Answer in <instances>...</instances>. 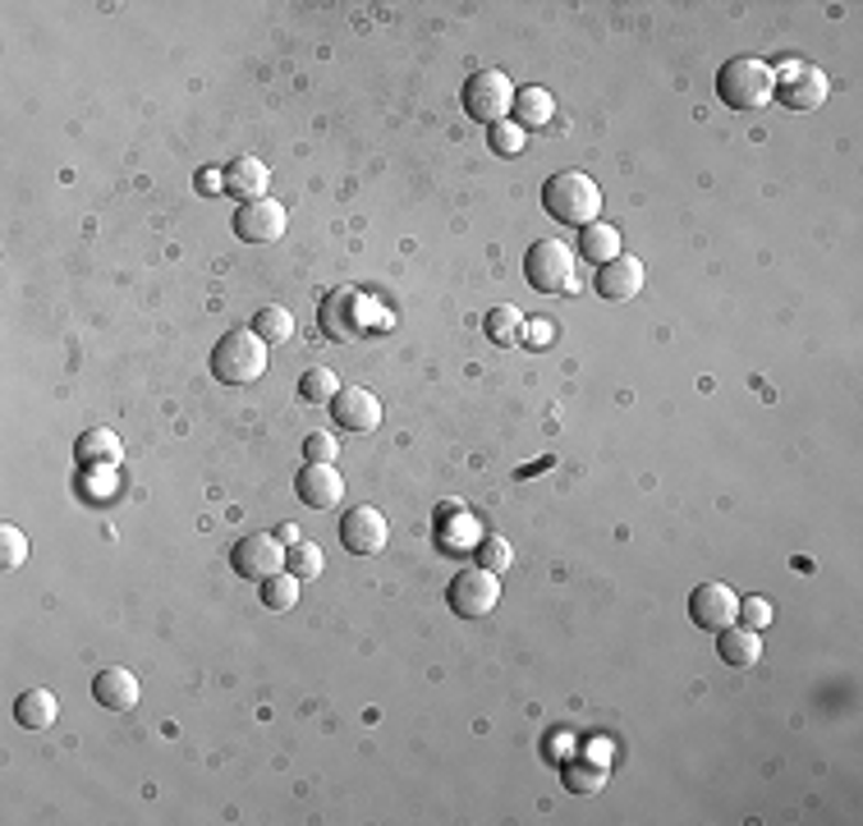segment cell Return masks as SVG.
Wrapping results in <instances>:
<instances>
[{"label": "cell", "instance_id": "cell-21", "mask_svg": "<svg viewBox=\"0 0 863 826\" xmlns=\"http://www.w3.org/2000/svg\"><path fill=\"white\" fill-rule=\"evenodd\" d=\"M74 454H78V464H120V437L116 432H106V427H88L78 441H74Z\"/></svg>", "mask_w": 863, "mask_h": 826}, {"label": "cell", "instance_id": "cell-3", "mask_svg": "<svg viewBox=\"0 0 863 826\" xmlns=\"http://www.w3.org/2000/svg\"><path fill=\"white\" fill-rule=\"evenodd\" d=\"M776 93V69L754 61V55H740V61H726L716 74V97L731 110H758L767 106Z\"/></svg>", "mask_w": 863, "mask_h": 826}, {"label": "cell", "instance_id": "cell-5", "mask_svg": "<svg viewBox=\"0 0 863 826\" xmlns=\"http://www.w3.org/2000/svg\"><path fill=\"white\" fill-rule=\"evenodd\" d=\"M464 116L478 120V125H500L515 110V83L500 74V69H478L468 83H464Z\"/></svg>", "mask_w": 863, "mask_h": 826}, {"label": "cell", "instance_id": "cell-19", "mask_svg": "<svg viewBox=\"0 0 863 826\" xmlns=\"http://www.w3.org/2000/svg\"><path fill=\"white\" fill-rule=\"evenodd\" d=\"M267 184H271V170H267L258 157H239V161H230V170H226V193L244 197V203H253V197H267Z\"/></svg>", "mask_w": 863, "mask_h": 826}, {"label": "cell", "instance_id": "cell-27", "mask_svg": "<svg viewBox=\"0 0 863 826\" xmlns=\"http://www.w3.org/2000/svg\"><path fill=\"white\" fill-rule=\"evenodd\" d=\"M253 331L267 340V345H281V340H290V335H294V318H290L285 308H258Z\"/></svg>", "mask_w": 863, "mask_h": 826}, {"label": "cell", "instance_id": "cell-11", "mask_svg": "<svg viewBox=\"0 0 863 826\" xmlns=\"http://www.w3.org/2000/svg\"><path fill=\"white\" fill-rule=\"evenodd\" d=\"M831 93V83L818 65H790L781 78H776V93L772 97H781L786 110H818Z\"/></svg>", "mask_w": 863, "mask_h": 826}, {"label": "cell", "instance_id": "cell-17", "mask_svg": "<svg viewBox=\"0 0 863 826\" xmlns=\"http://www.w3.org/2000/svg\"><path fill=\"white\" fill-rule=\"evenodd\" d=\"M93 698L106 707V711H129L138 707V675L125 671V666H110L93 679Z\"/></svg>", "mask_w": 863, "mask_h": 826}, {"label": "cell", "instance_id": "cell-36", "mask_svg": "<svg viewBox=\"0 0 863 826\" xmlns=\"http://www.w3.org/2000/svg\"><path fill=\"white\" fill-rule=\"evenodd\" d=\"M198 189H203V193L226 189V175H216V170H198Z\"/></svg>", "mask_w": 863, "mask_h": 826}, {"label": "cell", "instance_id": "cell-38", "mask_svg": "<svg viewBox=\"0 0 863 826\" xmlns=\"http://www.w3.org/2000/svg\"><path fill=\"white\" fill-rule=\"evenodd\" d=\"M589 758H593V762H602V766H606V739H593V749H589Z\"/></svg>", "mask_w": 863, "mask_h": 826}, {"label": "cell", "instance_id": "cell-10", "mask_svg": "<svg viewBox=\"0 0 863 826\" xmlns=\"http://www.w3.org/2000/svg\"><path fill=\"white\" fill-rule=\"evenodd\" d=\"M735 615H740V597L726 583H699L689 592V620L699 624V630L721 634L726 624H735Z\"/></svg>", "mask_w": 863, "mask_h": 826}, {"label": "cell", "instance_id": "cell-31", "mask_svg": "<svg viewBox=\"0 0 863 826\" xmlns=\"http://www.w3.org/2000/svg\"><path fill=\"white\" fill-rule=\"evenodd\" d=\"M478 537H483L478 519H473V515H455V524L441 533V543L445 547H478Z\"/></svg>", "mask_w": 863, "mask_h": 826}, {"label": "cell", "instance_id": "cell-37", "mask_svg": "<svg viewBox=\"0 0 863 826\" xmlns=\"http://www.w3.org/2000/svg\"><path fill=\"white\" fill-rule=\"evenodd\" d=\"M276 537H281L285 547H294V543H299V528H294V524H281V533H276Z\"/></svg>", "mask_w": 863, "mask_h": 826}, {"label": "cell", "instance_id": "cell-6", "mask_svg": "<svg viewBox=\"0 0 863 826\" xmlns=\"http://www.w3.org/2000/svg\"><path fill=\"white\" fill-rule=\"evenodd\" d=\"M445 597H451V611L460 620H483L500 602V579L492 575V569H483V565H468V569H460V575L451 579V592H445Z\"/></svg>", "mask_w": 863, "mask_h": 826}, {"label": "cell", "instance_id": "cell-20", "mask_svg": "<svg viewBox=\"0 0 863 826\" xmlns=\"http://www.w3.org/2000/svg\"><path fill=\"white\" fill-rule=\"evenodd\" d=\"M14 717H19L23 730H46V726H55V717H61V702H55L51 689H28L14 702Z\"/></svg>", "mask_w": 863, "mask_h": 826}, {"label": "cell", "instance_id": "cell-24", "mask_svg": "<svg viewBox=\"0 0 863 826\" xmlns=\"http://www.w3.org/2000/svg\"><path fill=\"white\" fill-rule=\"evenodd\" d=\"M473 560H478L483 569H492V575H506V569L515 565V551H510L506 537L483 533V537H478V547H473Z\"/></svg>", "mask_w": 863, "mask_h": 826}, {"label": "cell", "instance_id": "cell-35", "mask_svg": "<svg viewBox=\"0 0 863 826\" xmlns=\"http://www.w3.org/2000/svg\"><path fill=\"white\" fill-rule=\"evenodd\" d=\"M524 345H533V350L551 345V326H547V322H533V326H524Z\"/></svg>", "mask_w": 863, "mask_h": 826}, {"label": "cell", "instance_id": "cell-22", "mask_svg": "<svg viewBox=\"0 0 863 826\" xmlns=\"http://www.w3.org/2000/svg\"><path fill=\"white\" fill-rule=\"evenodd\" d=\"M551 116H555V97L547 88H524V93H515V125L524 133L528 129H542Z\"/></svg>", "mask_w": 863, "mask_h": 826}, {"label": "cell", "instance_id": "cell-7", "mask_svg": "<svg viewBox=\"0 0 863 826\" xmlns=\"http://www.w3.org/2000/svg\"><path fill=\"white\" fill-rule=\"evenodd\" d=\"M230 565H235L239 579L267 583L271 575H281V569H285V543L276 533H248V537H239V543H235Z\"/></svg>", "mask_w": 863, "mask_h": 826}, {"label": "cell", "instance_id": "cell-33", "mask_svg": "<svg viewBox=\"0 0 863 826\" xmlns=\"http://www.w3.org/2000/svg\"><path fill=\"white\" fill-rule=\"evenodd\" d=\"M336 454H341V446L331 441L326 432H313L309 441H303V460H309V464H336Z\"/></svg>", "mask_w": 863, "mask_h": 826}, {"label": "cell", "instance_id": "cell-23", "mask_svg": "<svg viewBox=\"0 0 863 826\" xmlns=\"http://www.w3.org/2000/svg\"><path fill=\"white\" fill-rule=\"evenodd\" d=\"M483 331H487L492 345L510 350V345H519V340H524V312H519V308H510V303H500V308H492V312H487Z\"/></svg>", "mask_w": 863, "mask_h": 826}, {"label": "cell", "instance_id": "cell-14", "mask_svg": "<svg viewBox=\"0 0 863 826\" xmlns=\"http://www.w3.org/2000/svg\"><path fill=\"white\" fill-rule=\"evenodd\" d=\"M294 492L309 509H336L345 496V478L336 473V464H303V473L294 478Z\"/></svg>", "mask_w": 863, "mask_h": 826}, {"label": "cell", "instance_id": "cell-29", "mask_svg": "<svg viewBox=\"0 0 863 826\" xmlns=\"http://www.w3.org/2000/svg\"><path fill=\"white\" fill-rule=\"evenodd\" d=\"M565 776H570L565 785H570L574 794H597V790L606 785V766H602V762H574Z\"/></svg>", "mask_w": 863, "mask_h": 826}, {"label": "cell", "instance_id": "cell-1", "mask_svg": "<svg viewBox=\"0 0 863 826\" xmlns=\"http://www.w3.org/2000/svg\"><path fill=\"white\" fill-rule=\"evenodd\" d=\"M542 207L551 212V221L583 230V225H593L602 212V189L593 175H583V170H555L542 184Z\"/></svg>", "mask_w": 863, "mask_h": 826}, {"label": "cell", "instance_id": "cell-25", "mask_svg": "<svg viewBox=\"0 0 863 826\" xmlns=\"http://www.w3.org/2000/svg\"><path fill=\"white\" fill-rule=\"evenodd\" d=\"M322 565H326V556H322L317 543H303V537H299L294 547H285V569H290L294 579H317Z\"/></svg>", "mask_w": 863, "mask_h": 826}, {"label": "cell", "instance_id": "cell-12", "mask_svg": "<svg viewBox=\"0 0 863 826\" xmlns=\"http://www.w3.org/2000/svg\"><path fill=\"white\" fill-rule=\"evenodd\" d=\"M331 414H336V422L345 427V432H377V422H381V400L368 390V386H341V395L331 400Z\"/></svg>", "mask_w": 863, "mask_h": 826}, {"label": "cell", "instance_id": "cell-34", "mask_svg": "<svg viewBox=\"0 0 863 826\" xmlns=\"http://www.w3.org/2000/svg\"><path fill=\"white\" fill-rule=\"evenodd\" d=\"M740 615H744V624H748V630H767V624H772V602H767V597H744V602H740Z\"/></svg>", "mask_w": 863, "mask_h": 826}, {"label": "cell", "instance_id": "cell-28", "mask_svg": "<svg viewBox=\"0 0 863 826\" xmlns=\"http://www.w3.org/2000/svg\"><path fill=\"white\" fill-rule=\"evenodd\" d=\"M262 602H267L271 611H290V607L299 602V579L290 575V569H281V575H271V579L262 583Z\"/></svg>", "mask_w": 863, "mask_h": 826}, {"label": "cell", "instance_id": "cell-9", "mask_svg": "<svg viewBox=\"0 0 863 826\" xmlns=\"http://www.w3.org/2000/svg\"><path fill=\"white\" fill-rule=\"evenodd\" d=\"M341 543H345L349 556H377V551H386V543H391V524H386V515L377 505H354L341 519Z\"/></svg>", "mask_w": 863, "mask_h": 826}, {"label": "cell", "instance_id": "cell-30", "mask_svg": "<svg viewBox=\"0 0 863 826\" xmlns=\"http://www.w3.org/2000/svg\"><path fill=\"white\" fill-rule=\"evenodd\" d=\"M524 129L515 125V120H500V125H492V152H500V157H519L524 152Z\"/></svg>", "mask_w": 863, "mask_h": 826}, {"label": "cell", "instance_id": "cell-32", "mask_svg": "<svg viewBox=\"0 0 863 826\" xmlns=\"http://www.w3.org/2000/svg\"><path fill=\"white\" fill-rule=\"evenodd\" d=\"M23 560H28V537H23L14 524H6V528H0V565L14 569V565H23Z\"/></svg>", "mask_w": 863, "mask_h": 826}, {"label": "cell", "instance_id": "cell-16", "mask_svg": "<svg viewBox=\"0 0 863 826\" xmlns=\"http://www.w3.org/2000/svg\"><path fill=\"white\" fill-rule=\"evenodd\" d=\"M716 652L731 671H754L763 662V634L748 630V624H726V630L716 634Z\"/></svg>", "mask_w": 863, "mask_h": 826}, {"label": "cell", "instance_id": "cell-4", "mask_svg": "<svg viewBox=\"0 0 863 826\" xmlns=\"http://www.w3.org/2000/svg\"><path fill=\"white\" fill-rule=\"evenodd\" d=\"M524 276L538 294H565L574 290V248L565 239H538L524 258Z\"/></svg>", "mask_w": 863, "mask_h": 826}, {"label": "cell", "instance_id": "cell-26", "mask_svg": "<svg viewBox=\"0 0 863 826\" xmlns=\"http://www.w3.org/2000/svg\"><path fill=\"white\" fill-rule=\"evenodd\" d=\"M299 395H303L309 405H331V400L341 395V377L331 373V367H313V373H303Z\"/></svg>", "mask_w": 863, "mask_h": 826}, {"label": "cell", "instance_id": "cell-13", "mask_svg": "<svg viewBox=\"0 0 863 826\" xmlns=\"http://www.w3.org/2000/svg\"><path fill=\"white\" fill-rule=\"evenodd\" d=\"M235 230H239V239H248V244H271V239H281V235H285V207L271 203V197H253V203L239 207Z\"/></svg>", "mask_w": 863, "mask_h": 826}, {"label": "cell", "instance_id": "cell-8", "mask_svg": "<svg viewBox=\"0 0 863 826\" xmlns=\"http://www.w3.org/2000/svg\"><path fill=\"white\" fill-rule=\"evenodd\" d=\"M317 326H322V335L331 340V345H349V340H358V331H364V299H358V290H349V285L331 290L317 308Z\"/></svg>", "mask_w": 863, "mask_h": 826}, {"label": "cell", "instance_id": "cell-2", "mask_svg": "<svg viewBox=\"0 0 863 826\" xmlns=\"http://www.w3.org/2000/svg\"><path fill=\"white\" fill-rule=\"evenodd\" d=\"M267 373V340L253 326H235L216 340L212 350V377L226 386H248Z\"/></svg>", "mask_w": 863, "mask_h": 826}, {"label": "cell", "instance_id": "cell-18", "mask_svg": "<svg viewBox=\"0 0 863 826\" xmlns=\"http://www.w3.org/2000/svg\"><path fill=\"white\" fill-rule=\"evenodd\" d=\"M579 258L593 262V267L616 262L621 258V230H616V225H606V221L583 225V230H579Z\"/></svg>", "mask_w": 863, "mask_h": 826}, {"label": "cell", "instance_id": "cell-15", "mask_svg": "<svg viewBox=\"0 0 863 826\" xmlns=\"http://www.w3.org/2000/svg\"><path fill=\"white\" fill-rule=\"evenodd\" d=\"M638 290H644V262L638 258H625L621 253L616 262L597 267V294L606 303H629V299H638Z\"/></svg>", "mask_w": 863, "mask_h": 826}]
</instances>
